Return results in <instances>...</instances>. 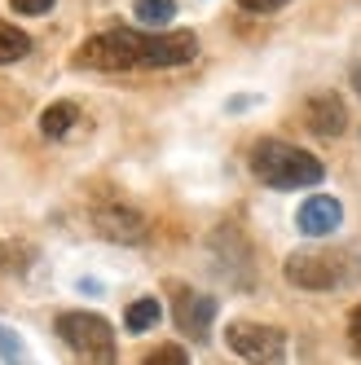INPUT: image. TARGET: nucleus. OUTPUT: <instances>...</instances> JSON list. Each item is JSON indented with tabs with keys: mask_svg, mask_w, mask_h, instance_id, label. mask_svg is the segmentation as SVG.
Segmentation results:
<instances>
[{
	"mask_svg": "<svg viewBox=\"0 0 361 365\" xmlns=\"http://www.w3.org/2000/svg\"><path fill=\"white\" fill-rule=\"evenodd\" d=\"M141 365H190V356H185L180 344H163V348H154Z\"/></svg>",
	"mask_w": 361,
	"mask_h": 365,
	"instance_id": "15",
	"label": "nucleus"
},
{
	"mask_svg": "<svg viewBox=\"0 0 361 365\" xmlns=\"http://www.w3.org/2000/svg\"><path fill=\"white\" fill-rule=\"evenodd\" d=\"M238 5H243L247 14H273V9H282V5H291V0H238Z\"/></svg>",
	"mask_w": 361,
	"mask_h": 365,
	"instance_id": "17",
	"label": "nucleus"
},
{
	"mask_svg": "<svg viewBox=\"0 0 361 365\" xmlns=\"http://www.w3.org/2000/svg\"><path fill=\"white\" fill-rule=\"evenodd\" d=\"M133 14L146 27H168L176 18V0H133Z\"/></svg>",
	"mask_w": 361,
	"mask_h": 365,
	"instance_id": "13",
	"label": "nucleus"
},
{
	"mask_svg": "<svg viewBox=\"0 0 361 365\" xmlns=\"http://www.w3.org/2000/svg\"><path fill=\"white\" fill-rule=\"evenodd\" d=\"M58 339L93 365H115L119 348H115V330L106 317H97V312H62L58 317Z\"/></svg>",
	"mask_w": 361,
	"mask_h": 365,
	"instance_id": "4",
	"label": "nucleus"
},
{
	"mask_svg": "<svg viewBox=\"0 0 361 365\" xmlns=\"http://www.w3.org/2000/svg\"><path fill=\"white\" fill-rule=\"evenodd\" d=\"M172 317H176L180 334H190L203 344L212 334V322H216V299L190 291V286H172Z\"/></svg>",
	"mask_w": 361,
	"mask_h": 365,
	"instance_id": "6",
	"label": "nucleus"
},
{
	"mask_svg": "<svg viewBox=\"0 0 361 365\" xmlns=\"http://www.w3.org/2000/svg\"><path fill=\"white\" fill-rule=\"evenodd\" d=\"M9 5H14V14H22V18H40V14L54 9V0H9Z\"/></svg>",
	"mask_w": 361,
	"mask_h": 365,
	"instance_id": "16",
	"label": "nucleus"
},
{
	"mask_svg": "<svg viewBox=\"0 0 361 365\" xmlns=\"http://www.w3.org/2000/svg\"><path fill=\"white\" fill-rule=\"evenodd\" d=\"M75 119H80V110H75L71 101H58V106H49L40 115V133L44 137H66L71 128H75Z\"/></svg>",
	"mask_w": 361,
	"mask_h": 365,
	"instance_id": "12",
	"label": "nucleus"
},
{
	"mask_svg": "<svg viewBox=\"0 0 361 365\" xmlns=\"http://www.w3.org/2000/svg\"><path fill=\"white\" fill-rule=\"evenodd\" d=\"M27 53H31V36L0 18V66H14V62H22Z\"/></svg>",
	"mask_w": 361,
	"mask_h": 365,
	"instance_id": "11",
	"label": "nucleus"
},
{
	"mask_svg": "<svg viewBox=\"0 0 361 365\" xmlns=\"http://www.w3.org/2000/svg\"><path fill=\"white\" fill-rule=\"evenodd\" d=\"M251 176L269 190H313V185H322L326 168L317 154H308L291 141L265 137L251 145Z\"/></svg>",
	"mask_w": 361,
	"mask_h": 365,
	"instance_id": "2",
	"label": "nucleus"
},
{
	"mask_svg": "<svg viewBox=\"0 0 361 365\" xmlns=\"http://www.w3.org/2000/svg\"><path fill=\"white\" fill-rule=\"evenodd\" d=\"M159 317H163V304L154 299V295H141V299H133V304H128V312H123V326H128V334H146V330H154V326H159Z\"/></svg>",
	"mask_w": 361,
	"mask_h": 365,
	"instance_id": "10",
	"label": "nucleus"
},
{
	"mask_svg": "<svg viewBox=\"0 0 361 365\" xmlns=\"http://www.w3.org/2000/svg\"><path fill=\"white\" fill-rule=\"evenodd\" d=\"M93 225L106 233L111 242H128V247H137V242H146V233H150V225H146V216H137L128 202H111V207H97L93 212Z\"/></svg>",
	"mask_w": 361,
	"mask_h": 365,
	"instance_id": "7",
	"label": "nucleus"
},
{
	"mask_svg": "<svg viewBox=\"0 0 361 365\" xmlns=\"http://www.w3.org/2000/svg\"><path fill=\"white\" fill-rule=\"evenodd\" d=\"M304 123L313 128L317 137H340L348 128V110L335 93H317V97H308V106H304Z\"/></svg>",
	"mask_w": 361,
	"mask_h": 365,
	"instance_id": "9",
	"label": "nucleus"
},
{
	"mask_svg": "<svg viewBox=\"0 0 361 365\" xmlns=\"http://www.w3.org/2000/svg\"><path fill=\"white\" fill-rule=\"evenodd\" d=\"M357 277H361V259L352 251L313 247V251L287 255V282L300 286V291H344Z\"/></svg>",
	"mask_w": 361,
	"mask_h": 365,
	"instance_id": "3",
	"label": "nucleus"
},
{
	"mask_svg": "<svg viewBox=\"0 0 361 365\" xmlns=\"http://www.w3.org/2000/svg\"><path fill=\"white\" fill-rule=\"evenodd\" d=\"M344 220V207L340 198H330V194H313V198H304L300 202V212H295V225L304 238H326V233H335Z\"/></svg>",
	"mask_w": 361,
	"mask_h": 365,
	"instance_id": "8",
	"label": "nucleus"
},
{
	"mask_svg": "<svg viewBox=\"0 0 361 365\" xmlns=\"http://www.w3.org/2000/svg\"><path fill=\"white\" fill-rule=\"evenodd\" d=\"M348 344H352V352L361 356V304L352 308V317H348Z\"/></svg>",
	"mask_w": 361,
	"mask_h": 365,
	"instance_id": "18",
	"label": "nucleus"
},
{
	"mask_svg": "<svg viewBox=\"0 0 361 365\" xmlns=\"http://www.w3.org/2000/svg\"><path fill=\"white\" fill-rule=\"evenodd\" d=\"M352 88H357V97H361V66L352 71Z\"/></svg>",
	"mask_w": 361,
	"mask_h": 365,
	"instance_id": "19",
	"label": "nucleus"
},
{
	"mask_svg": "<svg viewBox=\"0 0 361 365\" xmlns=\"http://www.w3.org/2000/svg\"><path fill=\"white\" fill-rule=\"evenodd\" d=\"M225 348L247 365H282V356H287V334L278 326H260V322H229L225 326Z\"/></svg>",
	"mask_w": 361,
	"mask_h": 365,
	"instance_id": "5",
	"label": "nucleus"
},
{
	"mask_svg": "<svg viewBox=\"0 0 361 365\" xmlns=\"http://www.w3.org/2000/svg\"><path fill=\"white\" fill-rule=\"evenodd\" d=\"M0 361L5 365H36V356L27 352V344H22V334L0 326Z\"/></svg>",
	"mask_w": 361,
	"mask_h": 365,
	"instance_id": "14",
	"label": "nucleus"
},
{
	"mask_svg": "<svg viewBox=\"0 0 361 365\" xmlns=\"http://www.w3.org/2000/svg\"><path fill=\"white\" fill-rule=\"evenodd\" d=\"M198 58V36L194 31H133V27H111L88 36L75 48V66L88 71H137V66H185Z\"/></svg>",
	"mask_w": 361,
	"mask_h": 365,
	"instance_id": "1",
	"label": "nucleus"
}]
</instances>
